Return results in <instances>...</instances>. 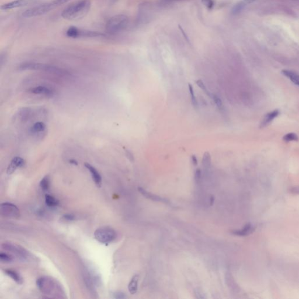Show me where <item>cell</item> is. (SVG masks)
<instances>
[{"label": "cell", "instance_id": "10", "mask_svg": "<svg viewBox=\"0 0 299 299\" xmlns=\"http://www.w3.org/2000/svg\"><path fill=\"white\" fill-rule=\"evenodd\" d=\"M25 161L22 158L20 157L13 158L8 166L6 173L8 175L14 173L18 168L23 167L25 165Z\"/></svg>", "mask_w": 299, "mask_h": 299}, {"label": "cell", "instance_id": "28", "mask_svg": "<svg viewBox=\"0 0 299 299\" xmlns=\"http://www.w3.org/2000/svg\"><path fill=\"white\" fill-rule=\"evenodd\" d=\"M244 6H245V5L243 2H240V3L237 4L232 9V13L233 14H235V15L239 14L244 9Z\"/></svg>", "mask_w": 299, "mask_h": 299}, {"label": "cell", "instance_id": "5", "mask_svg": "<svg viewBox=\"0 0 299 299\" xmlns=\"http://www.w3.org/2000/svg\"><path fill=\"white\" fill-rule=\"evenodd\" d=\"M129 22L127 16L123 14L116 15L109 18L105 26L106 32L109 34H115L123 31Z\"/></svg>", "mask_w": 299, "mask_h": 299}, {"label": "cell", "instance_id": "22", "mask_svg": "<svg viewBox=\"0 0 299 299\" xmlns=\"http://www.w3.org/2000/svg\"><path fill=\"white\" fill-rule=\"evenodd\" d=\"M79 28L75 26H71L66 31L67 36L71 38H77L79 35Z\"/></svg>", "mask_w": 299, "mask_h": 299}, {"label": "cell", "instance_id": "17", "mask_svg": "<svg viewBox=\"0 0 299 299\" xmlns=\"http://www.w3.org/2000/svg\"><path fill=\"white\" fill-rule=\"evenodd\" d=\"M282 73L283 74L284 76L287 77L288 79H290L294 84L299 86V74L293 71L288 70H282Z\"/></svg>", "mask_w": 299, "mask_h": 299}, {"label": "cell", "instance_id": "35", "mask_svg": "<svg viewBox=\"0 0 299 299\" xmlns=\"http://www.w3.org/2000/svg\"><path fill=\"white\" fill-rule=\"evenodd\" d=\"M126 157H127V158L131 161H134L135 160V158H134V155L133 154V153L130 151V150H126Z\"/></svg>", "mask_w": 299, "mask_h": 299}, {"label": "cell", "instance_id": "7", "mask_svg": "<svg viewBox=\"0 0 299 299\" xmlns=\"http://www.w3.org/2000/svg\"><path fill=\"white\" fill-rule=\"evenodd\" d=\"M2 248L8 252L14 254L22 261L28 260L30 258V254L25 248L16 244L11 242H4L1 245Z\"/></svg>", "mask_w": 299, "mask_h": 299}, {"label": "cell", "instance_id": "4", "mask_svg": "<svg viewBox=\"0 0 299 299\" xmlns=\"http://www.w3.org/2000/svg\"><path fill=\"white\" fill-rule=\"evenodd\" d=\"M36 284L39 290L46 295L60 297L63 295V290L61 289L60 285L50 277L43 276L38 279Z\"/></svg>", "mask_w": 299, "mask_h": 299}, {"label": "cell", "instance_id": "32", "mask_svg": "<svg viewBox=\"0 0 299 299\" xmlns=\"http://www.w3.org/2000/svg\"><path fill=\"white\" fill-rule=\"evenodd\" d=\"M201 173H202L201 170L199 168L196 170L195 174H194V180L196 183H199L201 179V175H202Z\"/></svg>", "mask_w": 299, "mask_h": 299}, {"label": "cell", "instance_id": "2", "mask_svg": "<svg viewBox=\"0 0 299 299\" xmlns=\"http://www.w3.org/2000/svg\"><path fill=\"white\" fill-rule=\"evenodd\" d=\"M70 0H52L50 2L37 5L27 10L22 13L25 18H32L48 13L58 6L67 3Z\"/></svg>", "mask_w": 299, "mask_h": 299}, {"label": "cell", "instance_id": "29", "mask_svg": "<svg viewBox=\"0 0 299 299\" xmlns=\"http://www.w3.org/2000/svg\"><path fill=\"white\" fill-rule=\"evenodd\" d=\"M196 83L197 85H198V86L199 87L200 89H202V90H203V91L205 92V94H206L208 96H210V94H209V92H208L207 89V88H206V87L205 86V84H204V83H203V81H202V80H200V79H198V80H197V81H196Z\"/></svg>", "mask_w": 299, "mask_h": 299}, {"label": "cell", "instance_id": "1", "mask_svg": "<svg viewBox=\"0 0 299 299\" xmlns=\"http://www.w3.org/2000/svg\"><path fill=\"white\" fill-rule=\"evenodd\" d=\"M91 6L89 0H79L67 6L63 11L62 16L68 20L80 19L88 12Z\"/></svg>", "mask_w": 299, "mask_h": 299}, {"label": "cell", "instance_id": "37", "mask_svg": "<svg viewBox=\"0 0 299 299\" xmlns=\"http://www.w3.org/2000/svg\"><path fill=\"white\" fill-rule=\"evenodd\" d=\"M192 163L194 166L198 165V160H197V158L194 155L192 156Z\"/></svg>", "mask_w": 299, "mask_h": 299}, {"label": "cell", "instance_id": "20", "mask_svg": "<svg viewBox=\"0 0 299 299\" xmlns=\"http://www.w3.org/2000/svg\"><path fill=\"white\" fill-rule=\"evenodd\" d=\"M5 272L17 284H22L23 283V279L21 277V275L16 272L14 270L11 269H6Z\"/></svg>", "mask_w": 299, "mask_h": 299}, {"label": "cell", "instance_id": "8", "mask_svg": "<svg viewBox=\"0 0 299 299\" xmlns=\"http://www.w3.org/2000/svg\"><path fill=\"white\" fill-rule=\"evenodd\" d=\"M0 213L2 216L11 219H17L20 216L19 209L15 205L8 202L1 204Z\"/></svg>", "mask_w": 299, "mask_h": 299}, {"label": "cell", "instance_id": "39", "mask_svg": "<svg viewBox=\"0 0 299 299\" xmlns=\"http://www.w3.org/2000/svg\"><path fill=\"white\" fill-rule=\"evenodd\" d=\"M214 202H215V197L213 196H211L210 197V206H212L213 205L214 203Z\"/></svg>", "mask_w": 299, "mask_h": 299}, {"label": "cell", "instance_id": "25", "mask_svg": "<svg viewBox=\"0 0 299 299\" xmlns=\"http://www.w3.org/2000/svg\"><path fill=\"white\" fill-rule=\"evenodd\" d=\"M284 141L286 142H290L292 141L297 142L299 141V138L298 136L294 133H289L285 136H284L283 138Z\"/></svg>", "mask_w": 299, "mask_h": 299}, {"label": "cell", "instance_id": "18", "mask_svg": "<svg viewBox=\"0 0 299 299\" xmlns=\"http://www.w3.org/2000/svg\"><path fill=\"white\" fill-rule=\"evenodd\" d=\"M46 129V125L42 122H37L33 124V125L32 126L30 131L31 133L33 134H37L39 133L44 132Z\"/></svg>", "mask_w": 299, "mask_h": 299}, {"label": "cell", "instance_id": "12", "mask_svg": "<svg viewBox=\"0 0 299 299\" xmlns=\"http://www.w3.org/2000/svg\"><path fill=\"white\" fill-rule=\"evenodd\" d=\"M29 92L33 94L43 95L46 96H50V97H52L54 95V92L52 89L42 85H39L35 87L31 88L29 90Z\"/></svg>", "mask_w": 299, "mask_h": 299}, {"label": "cell", "instance_id": "33", "mask_svg": "<svg viewBox=\"0 0 299 299\" xmlns=\"http://www.w3.org/2000/svg\"><path fill=\"white\" fill-rule=\"evenodd\" d=\"M62 219L63 220L66 221H72L75 219V216L73 215L66 214V215H63Z\"/></svg>", "mask_w": 299, "mask_h": 299}, {"label": "cell", "instance_id": "11", "mask_svg": "<svg viewBox=\"0 0 299 299\" xmlns=\"http://www.w3.org/2000/svg\"><path fill=\"white\" fill-rule=\"evenodd\" d=\"M84 166L89 171V173L91 175L92 178L94 181L95 184H96V185L98 187H100L102 184V177L99 172L97 171L96 168H95L94 167H93L89 163H85Z\"/></svg>", "mask_w": 299, "mask_h": 299}, {"label": "cell", "instance_id": "36", "mask_svg": "<svg viewBox=\"0 0 299 299\" xmlns=\"http://www.w3.org/2000/svg\"><path fill=\"white\" fill-rule=\"evenodd\" d=\"M290 191L293 194H299V186L293 187L292 189H290Z\"/></svg>", "mask_w": 299, "mask_h": 299}, {"label": "cell", "instance_id": "16", "mask_svg": "<svg viewBox=\"0 0 299 299\" xmlns=\"http://www.w3.org/2000/svg\"><path fill=\"white\" fill-rule=\"evenodd\" d=\"M254 230V228L252 224L251 223H248L241 230L234 231L233 232V234L238 236H246L251 234Z\"/></svg>", "mask_w": 299, "mask_h": 299}, {"label": "cell", "instance_id": "9", "mask_svg": "<svg viewBox=\"0 0 299 299\" xmlns=\"http://www.w3.org/2000/svg\"><path fill=\"white\" fill-rule=\"evenodd\" d=\"M36 2V0H14L1 5V8L2 10H10L17 8L28 6L32 4H33Z\"/></svg>", "mask_w": 299, "mask_h": 299}, {"label": "cell", "instance_id": "21", "mask_svg": "<svg viewBox=\"0 0 299 299\" xmlns=\"http://www.w3.org/2000/svg\"><path fill=\"white\" fill-rule=\"evenodd\" d=\"M45 203L49 207H56L58 205V201L55 198L50 194H46L45 196Z\"/></svg>", "mask_w": 299, "mask_h": 299}, {"label": "cell", "instance_id": "26", "mask_svg": "<svg viewBox=\"0 0 299 299\" xmlns=\"http://www.w3.org/2000/svg\"><path fill=\"white\" fill-rule=\"evenodd\" d=\"M188 88H189V93H190V97H191L192 104L194 106L196 107L197 105H198V103H197L196 98V96H195V95H194V90L193 87L191 84H188Z\"/></svg>", "mask_w": 299, "mask_h": 299}, {"label": "cell", "instance_id": "14", "mask_svg": "<svg viewBox=\"0 0 299 299\" xmlns=\"http://www.w3.org/2000/svg\"><path fill=\"white\" fill-rule=\"evenodd\" d=\"M280 114V112L278 109L273 110L269 113H267L265 116L263 117V121L261 123V127H264L268 125L273 119L278 116Z\"/></svg>", "mask_w": 299, "mask_h": 299}, {"label": "cell", "instance_id": "27", "mask_svg": "<svg viewBox=\"0 0 299 299\" xmlns=\"http://www.w3.org/2000/svg\"><path fill=\"white\" fill-rule=\"evenodd\" d=\"M0 260L3 263H11L13 261V258L12 256L9 255L5 253H1L0 254Z\"/></svg>", "mask_w": 299, "mask_h": 299}, {"label": "cell", "instance_id": "3", "mask_svg": "<svg viewBox=\"0 0 299 299\" xmlns=\"http://www.w3.org/2000/svg\"><path fill=\"white\" fill-rule=\"evenodd\" d=\"M18 69L21 71H42L59 75H66L69 74L68 72L63 68H60L57 66L50 64L35 62H25L22 63L18 67Z\"/></svg>", "mask_w": 299, "mask_h": 299}, {"label": "cell", "instance_id": "6", "mask_svg": "<svg viewBox=\"0 0 299 299\" xmlns=\"http://www.w3.org/2000/svg\"><path fill=\"white\" fill-rule=\"evenodd\" d=\"M94 237L98 241L102 244H109L115 240L116 233L111 228L102 227L95 231Z\"/></svg>", "mask_w": 299, "mask_h": 299}, {"label": "cell", "instance_id": "24", "mask_svg": "<svg viewBox=\"0 0 299 299\" xmlns=\"http://www.w3.org/2000/svg\"><path fill=\"white\" fill-rule=\"evenodd\" d=\"M202 164L204 168L208 169L210 168L211 165V156L210 153L209 152H206L202 158Z\"/></svg>", "mask_w": 299, "mask_h": 299}, {"label": "cell", "instance_id": "15", "mask_svg": "<svg viewBox=\"0 0 299 299\" xmlns=\"http://www.w3.org/2000/svg\"><path fill=\"white\" fill-rule=\"evenodd\" d=\"M31 114L32 110L29 108H22L18 110L16 116L21 122H25L31 117Z\"/></svg>", "mask_w": 299, "mask_h": 299}, {"label": "cell", "instance_id": "34", "mask_svg": "<svg viewBox=\"0 0 299 299\" xmlns=\"http://www.w3.org/2000/svg\"><path fill=\"white\" fill-rule=\"evenodd\" d=\"M113 295H114V297L115 299H125V298H126L125 294L122 292H116Z\"/></svg>", "mask_w": 299, "mask_h": 299}, {"label": "cell", "instance_id": "31", "mask_svg": "<svg viewBox=\"0 0 299 299\" xmlns=\"http://www.w3.org/2000/svg\"><path fill=\"white\" fill-rule=\"evenodd\" d=\"M213 99L214 100V102H215L216 105L217 106V107L219 108H220V109L222 108V107H223V103H222L221 100L220 99V98H219L216 95H213Z\"/></svg>", "mask_w": 299, "mask_h": 299}, {"label": "cell", "instance_id": "13", "mask_svg": "<svg viewBox=\"0 0 299 299\" xmlns=\"http://www.w3.org/2000/svg\"><path fill=\"white\" fill-rule=\"evenodd\" d=\"M138 190L139 191V192L142 194L143 195L145 198H146L147 199H149L152 200H154V201H156V202H163V203H169V201L168 200L165 199V198H163L158 195H156V194H152L149 192H148L147 190H146L145 189L142 188H138Z\"/></svg>", "mask_w": 299, "mask_h": 299}, {"label": "cell", "instance_id": "30", "mask_svg": "<svg viewBox=\"0 0 299 299\" xmlns=\"http://www.w3.org/2000/svg\"><path fill=\"white\" fill-rule=\"evenodd\" d=\"M202 2L209 10H211L215 4L213 0H202Z\"/></svg>", "mask_w": 299, "mask_h": 299}, {"label": "cell", "instance_id": "38", "mask_svg": "<svg viewBox=\"0 0 299 299\" xmlns=\"http://www.w3.org/2000/svg\"><path fill=\"white\" fill-rule=\"evenodd\" d=\"M69 163L72 165H78V162L75 160H74V159L70 160Z\"/></svg>", "mask_w": 299, "mask_h": 299}, {"label": "cell", "instance_id": "23", "mask_svg": "<svg viewBox=\"0 0 299 299\" xmlns=\"http://www.w3.org/2000/svg\"><path fill=\"white\" fill-rule=\"evenodd\" d=\"M40 186L44 191H47L50 188V178L48 175L45 176L40 182Z\"/></svg>", "mask_w": 299, "mask_h": 299}, {"label": "cell", "instance_id": "19", "mask_svg": "<svg viewBox=\"0 0 299 299\" xmlns=\"http://www.w3.org/2000/svg\"><path fill=\"white\" fill-rule=\"evenodd\" d=\"M138 282H139V276L135 275L130 280L128 285V289L131 294H135L137 291L138 288Z\"/></svg>", "mask_w": 299, "mask_h": 299}]
</instances>
